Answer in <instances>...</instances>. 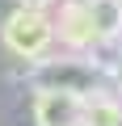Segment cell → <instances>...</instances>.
<instances>
[{
    "instance_id": "cell-6",
    "label": "cell",
    "mask_w": 122,
    "mask_h": 126,
    "mask_svg": "<svg viewBox=\"0 0 122 126\" xmlns=\"http://www.w3.org/2000/svg\"><path fill=\"white\" fill-rule=\"evenodd\" d=\"M88 21L97 42H118L122 38V0H84Z\"/></svg>"
},
{
    "instance_id": "cell-10",
    "label": "cell",
    "mask_w": 122,
    "mask_h": 126,
    "mask_svg": "<svg viewBox=\"0 0 122 126\" xmlns=\"http://www.w3.org/2000/svg\"><path fill=\"white\" fill-rule=\"evenodd\" d=\"M118 42H122V38H118Z\"/></svg>"
},
{
    "instance_id": "cell-1",
    "label": "cell",
    "mask_w": 122,
    "mask_h": 126,
    "mask_svg": "<svg viewBox=\"0 0 122 126\" xmlns=\"http://www.w3.org/2000/svg\"><path fill=\"white\" fill-rule=\"evenodd\" d=\"M0 42H4L17 59H46L51 50H55V25H51V17L46 13H38V9H13L4 21H0Z\"/></svg>"
},
{
    "instance_id": "cell-8",
    "label": "cell",
    "mask_w": 122,
    "mask_h": 126,
    "mask_svg": "<svg viewBox=\"0 0 122 126\" xmlns=\"http://www.w3.org/2000/svg\"><path fill=\"white\" fill-rule=\"evenodd\" d=\"M51 4H55V0H21V9H38V13H46Z\"/></svg>"
},
{
    "instance_id": "cell-4",
    "label": "cell",
    "mask_w": 122,
    "mask_h": 126,
    "mask_svg": "<svg viewBox=\"0 0 122 126\" xmlns=\"http://www.w3.org/2000/svg\"><path fill=\"white\" fill-rule=\"evenodd\" d=\"M51 25H55V42H59V46H68V50H76V55H84V50L97 42V34H93V21H88V9H84V0H68V4L59 9V17H55Z\"/></svg>"
},
{
    "instance_id": "cell-3",
    "label": "cell",
    "mask_w": 122,
    "mask_h": 126,
    "mask_svg": "<svg viewBox=\"0 0 122 126\" xmlns=\"http://www.w3.org/2000/svg\"><path fill=\"white\" fill-rule=\"evenodd\" d=\"M84 97L59 93V88H34V122L38 126H80Z\"/></svg>"
},
{
    "instance_id": "cell-7",
    "label": "cell",
    "mask_w": 122,
    "mask_h": 126,
    "mask_svg": "<svg viewBox=\"0 0 122 126\" xmlns=\"http://www.w3.org/2000/svg\"><path fill=\"white\" fill-rule=\"evenodd\" d=\"M109 84H114V93L122 97V50H118V59H114V67H109V76H105Z\"/></svg>"
},
{
    "instance_id": "cell-5",
    "label": "cell",
    "mask_w": 122,
    "mask_h": 126,
    "mask_svg": "<svg viewBox=\"0 0 122 126\" xmlns=\"http://www.w3.org/2000/svg\"><path fill=\"white\" fill-rule=\"evenodd\" d=\"M118 113H122V97L109 93V88H93L84 97L80 126H118Z\"/></svg>"
},
{
    "instance_id": "cell-9",
    "label": "cell",
    "mask_w": 122,
    "mask_h": 126,
    "mask_svg": "<svg viewBox=\"0 0 122 126\" xmlns=\"http://www.w3.org/2000/svg\"><path fill=\"white\" fill-rule=\"evenodd\" d=\"M118 126H122V113H118Z\"/></svg>"
},
{
    "instance_id": "cell-2",
    "label": "cell",
    "mask_w": 122,
    "mask_h": 126,
    "mask_svg": "<svg viewBox=\"0 0 122 126\" xmlns=\"http://www.w3.org/2000/svg\"><path fill=\"white\" fill-rule=\"evenodd\" d=\"M97 80L101 76L93 72V63L84 55H76V50L34 59V76H30L34 88H59V93H76V97H88L93 88H101Z\"/></svg>"
}]
</instances>
